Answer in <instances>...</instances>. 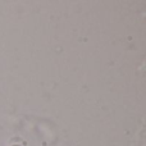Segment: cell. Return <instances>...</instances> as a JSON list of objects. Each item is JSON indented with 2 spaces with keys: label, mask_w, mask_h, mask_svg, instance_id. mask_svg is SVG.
I'll return each instance as SVG.
<instances>
[{
  "label": "cell",
  "mask_w": 146,
  "mask_h": 146,
  "mask_svg": "<svg viewBox=\"0 0 146 146\" xmlns=\"http://www.w3.org/2000/svg\"><path fill=\"white\" fill-rule=\"evenodd\" d=\"M13 146H19V145H13Z\"/></svg>",
  "instance_id": "1"
}]
</instances>
